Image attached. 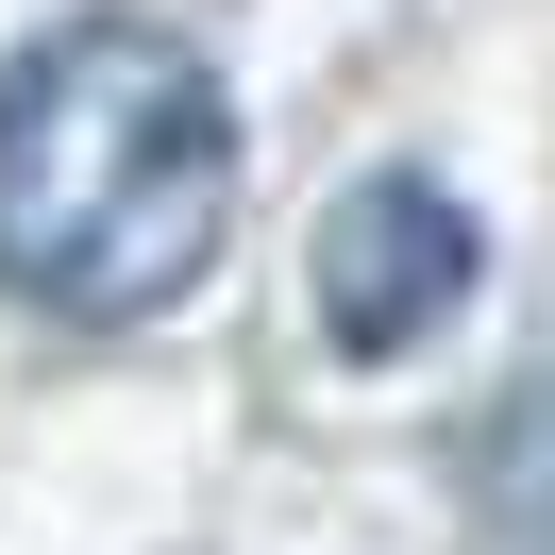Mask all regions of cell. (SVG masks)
<instances>
[{"mask_svg":"<svg viewBox=\"0 0 555 555\" xmlns=\"http://www.w3.org/2000/svg\"><path fill=\"white\" fill-rule=\"evenodd\" d=\"M454 304H472V219H454L421 169H371L337 219H320V337L337 353H421Z\"/></svg>","mask_w":555,"mask_h":555,"instance_id":"2","label":"cell"},{"mask_svg":"<svg viewBox=\"0 0 555 555\" xmlns=\"http://www.w3.org/2000/svg\"><path fill=\"white\" fill-rule=\"evenodd\" d=\"M236 236V102L169 17H68L0 68V304L118 337Z\"/></svg>","mask_w":555,"mask_h":555,"instance_id":"1","label":"cell"}]
</instances>
